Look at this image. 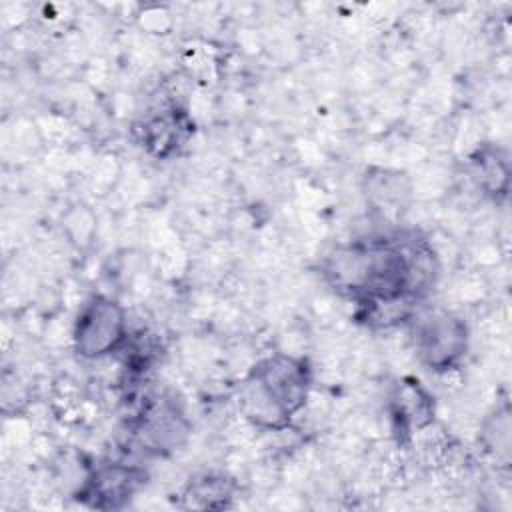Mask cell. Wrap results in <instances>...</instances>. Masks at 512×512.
Here are the masks:
<instances>
[{"mask_svg":"<svg viewBox=\"0 0 512 512\" xmlns=\"http://www.w3.org/2000/svg\"><path fill=\"white\" fill-rule=\"evenodd\" d=\"M326 280L356 300L368 324L394 326L410 318L432 284V252L416 238L382 236L338 246L324 260Z\"/></svg>","mask_w":512,"mask_h":512,"instance_id":"6da1fadb","label":"cell"},{"mask_svg":"<svg viewBox=\"0 0 512 512\" xmlns=\"http://www.w3.org/2000/svg\"><path fill=\"white\" fill-rule=\"evenodd\" d=\"M310 382V366L304 358L268 356L246 378L240 394L242 412L260 428L282 430L304 408Z\"/></svg>","mask_w":512,"mask_h":512,"instance_id":"7a4b0ae2","label":"cell"},{"mask_svg":"<svg viewBox=\"0 0 512 512\" xmlns=\"http://www.w3.org/2000/svg\"><path fill=\"white\" fill-rule=\"evenodd\" d=\"M128 338L126 310L114 298L92 296L80 308L74 322V350L80 358L100 360L116 350Z\"/></svg>","mask_w":512,"mask_h":512,"instance_id":"3957f363","label":"cell"},{"mask_svg":"<svg viewBox=\"0 0 512 512\" xmlns=\"http://www.w3.org/2000/svg\"><path fill=\"white\" fill-rule=\"evenodd\" d=\"M414 348L424 366L434 372L456 368L468 350V328L448 310H434L418 318Z\"/></svg>","mask_w":512,"mask_h":512,"instance_id":"277c9868","label":"cell"},{"mask_svg":"<svg viewBox=\"0 0 512 512\" xmlns=\"http://www.w3.org/2000/svg\"><path fill=\"white\" fill-rule=\"evenodd\" d=\"M144 472L122 462H108L96 466L80 484V500L92 508H122L140 488Z\"/></svg>","mask_w":512,"mask_h":512,"instance_id":"5b68a950","label":"cell"},{"mask_svg":"<svg viewBox=\"0 0 512 512\" xmlns=\"http://www.w3.org/2000/svg\"><path fill=\"white\" fill-rule=\"evenodd\" d=\"M390 418L402 436L420 432L434 420V398L416 378H404L390 396Z\"/></svg>","mask_w":512,"mask_h":512,"instance_id":"8992f818","label":"cell"},{"mask_svg":"<svg viewBox=\"0 0 512 512\" xmlns=\"http://www.w3.org/2000/svg\"><path fill=\"white\" fill-rule=\"evenodd\" d=\"M190 128V120L180 108L164 106L146 116L142 124V142L152 154L164 158L184 146Z\"/></svg>","mask_w":512,"mask_h":512,"instance_id":"52a82bcc","label":"cell"},{"mask_svg":"<svg viewBox=\"0 0 512 512\" xmlns=\"http://www.w3.org/2000/svg\"><path fill=\"white\" fill-rule=\"evenodd\" d=\"M140 436L142 444H146L150 450L164 452L176 448L184 440L186 426L178 410L164 402L144 414L140 422Z\"/></svg>","mask_w":512,"mask_h":512,"instance_id":"ba28073f","label":"cell"},{"mask_svg":"<svg viewBox=\"0 0 512 512\" xmlns=\"http://www.w3.org/2000/svg\"><path fill=\"white\" fill-rule=\"evenodd\" d=\"M182 498L188 508H224L232 500V482L224 476L204 474L188 484Z\"/></svg>","mask_w":512,"mask_h":512,"instance_id":"9c48e42d","label":"cell"},{"mask_svg":"<svg viewBox=\"0 0 512 512\" xmlns=\"http://www.w3.org/2000/svg\"><path fill=\"white\" fill-rule=\"evenodd\" d=\"M476 174L480 176V186L488 192L506 194L508 190V162L504 156L498 154V150L480 152V158L474 160Z\"/></svg>","mask_w":512,"mask_h":512,"instance_id":"30bf717a","label":"cell"}]
</instances>
